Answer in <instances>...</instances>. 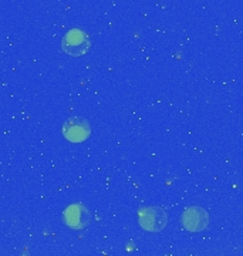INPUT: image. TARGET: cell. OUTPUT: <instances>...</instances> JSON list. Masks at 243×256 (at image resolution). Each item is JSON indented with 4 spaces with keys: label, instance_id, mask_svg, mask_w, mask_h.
<instances>
[{
    "label": "cell",
    "instance_id": "6da1fadb",
    "mask_svg": "<svg viewBox=\"0 0 243 256\" xmlns=\"http://www.w3.org/2000/svg\"><path fill=\"white\" fill-rule=\"evenodd\" d=\"M91 47V38L87 32L82 28H72L64 34L62 40V48L70 57H81Z\"/></svg>",
    "mask_w": 243,
    "mask_h": 256
},
{
    "label": "cell",
    "instance_id": "7a4b0ae2",
    "mask_svg": "<svg viewBox=\"0 0 243 256\" xmlns=\"http://www.w3.org/2000/svg\"><path fill=\"white\" fill-rule=\"evenodd\" d=\"M63 136L72 142H82L91 136V127L88 121L80 117L68 118L63 126Z\"/></svg>",
    "mask_w": 243,
    "mask_h": 256
},
{
    "label": "cell",
    "instance_id": "3957f363",
    "mask_svg": "<svg viewBox=\"0 0 243 256\" xmlns=\"http://www.w3.org/2000/svg\"><path fill=\"white\" fill-rule=\"evenodd\" d=\"M140 224L148 232H160L166 225V214L161 206H148L140 212Z\"/></svg>",
    "mask_w": 243,
    "mask_h": 256
},
{
    "label": "cell",
    "instance_id": "277c9868",
    "mask_svg": "<svg viewBox=\"0 0 243 256\" xmlns=\"http://www.w3.org/2000/svg\"><path fill=\"white\" fill-rule=\"evenodd\" d=\"M180 222L184 228L188 229L190 232H199L208 228L209 225V215L205 210L199 206H190L180 216Z\"/></svg>",
    "mask_w": 243,
    "mask_h": 256
},
{
    "label": "cell",
    "instance_id": "5b68a950",
    "mask_svg": "<svg viewBox=\"0 0 243 256\" xmlns=\"http://www.w3.org/2000/svg\"><path fill=\"white\" fill-rule=\"evenodd\" d=\"M64 224L72 229H84L90 222V214L81 204H72L63 214Z\"/></svg>",
    "mask_w": 243,
    "mask_h": 256
}]
</instances>
